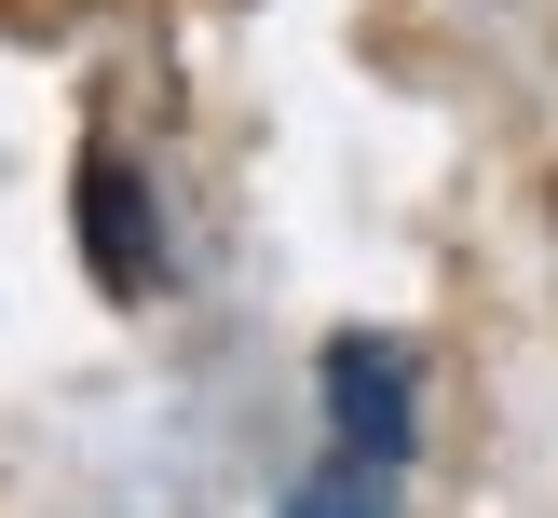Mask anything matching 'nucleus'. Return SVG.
<instances>
[{
	"mask_svg": "<svg viewBox=\"0 0 558 518\" xmlns=\"http://www.w3.org/2000/svg\"><path fill=\"white\" fill-rule=\"evenodd\" d=\"M396 463H409V354L327 341V463L287 491V518H396Z\"/></svg>",
	"mask_w": 558,
	"mask_h": 518,
	"instance_id": "f257e3e1",
	"label": "nucleus"
},
{
	"mask_svg": "<svg viewBox=\"0 0 558 518\" xmlns=\"http://www.w3.org/2000/svg\"><path fill=\"white\" fill-rule=\"evenodd\" d=\"M96 232H109V273L136 287V218H123V178H109V164H96Z\"/></svg>",
	"mask_w": 558,
	"mask_h": 518,
	"instance_id": "f03ea898",
	"label": "nucleus"
}]
</instances>
